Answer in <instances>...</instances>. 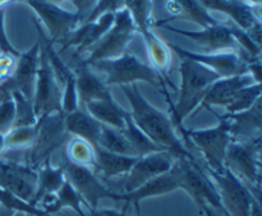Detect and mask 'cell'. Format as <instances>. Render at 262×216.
<instances>
[{
  "label": "cell",
  "mask_w": 262,
  "mask_h": 216,
  "mask_svg": "<svg viewBox=\"0 0 262 216\" xmlns=\"http://www.w3.org/2000/svg\"><path fill=\"white\" fill-rule=\"evenodd\" d=\"M250 216H261V205L258 200H255V201L252 202Z\"/></svg>",
  "instance_id": "cell-44"
},
{
  "label": "cell",
  "mask_w": 262,
  "mask_h": 216,
  "mask_svg": "<svg viewBox=\"0 0 262 216\" xmlns=\"http://www.w3.org/2000/svg\"><path fill=\"white\" fill-rule=\"evenodd\" d=\"M166 9L171 14V18L152 23L155 27L166 25L170 19H187L197 23L202 28L216 25L217 20L202 7L199 0H169Z\"/></svg>",
  "instance_id": "cell-24"
},
{
  "label": "cell",
  "mask_w": 262,
  "mask_h": 216,
  "mask_svg": "<svg viewBox=\"0 0 262 216\" xmlns=\"http://www.w3.org/2000/svg\"><path fill=\"white\" fill-rule=\"evenodd\" d=\"M178 189L179 174L177 164L174 161L170 170L165 171V173L152 178L151 181L146 182L145 184L138 187L135 191L129 192V193H120V192H118L115 201H124L127 205H135L136 210L140 212L141 201L146 199H151V197H159L164 196V195L173 193V192L178 191Z\"/></svg>",
  "instance_id": "cell-18"
},
{
  "label": "cell",
  "mask_w": 262,
  "mask_h": 216,
  "mask_svg": "<svg viewBox=\"0 0 262 216\" xmlns=\"http://www.w3.org/2000/svg\"><path fill=\"white\" fill-rule=\"evenodd\" d=\"M114 23V14L106 13L97 18L94 22L82 23L77 26L68 35V37L63 41V50L68 48H76L73 59L81 55L82 53L89 50L92 45L97 42Z\"/></svg>",
  "instance_id": "cell-19"
},
{
  "label": "cell",
  "mask_w": 262,
  "mask_h": 216,
  "mask_svg": "<svg viewBox=\"0 0 262 216\" xmlns=\"http://www.w3.org/2000/svg\"><path fill=\"white\" fill-rule=\"evenodd\" d=\"M176 164L179 174V189L187 192L201 210L209 207L225 216L214 183L196 159H176Z\"/></svg>",
  "instance_id": "cell-6"
},
{
  "label": "cell",
  "mask_w": 262,
  "mask_h": 216,
  "mask_svg": "<svg viewBox=\"0 0 262 216\" xmlns=\"http://www.w3.org/2000/svg\"><path fill=\"white\" fill-rule=\"evenodd\" d=\"M199 3L207 12L216 10L227 14L235 26L245 31L261 22V5H252L246 0H199Z\"/></svg>",
  "instance_id": "cell-20"
},
{
  "label": "cell",
  "mask_w": 262,
  "mask_h": 216,
  "mask_svg": "<svg viewBox=\"0 0 262 216\" xmlns=\"http://www.w3.org/2000/svg\"><path fill=\"white\" fill-rule=\"evenodd\" d=\"M37 184V170L18 161L0 158V188L30 204Z\"/></svg>",
  "instance_id": "cell-15"
},
{
  "label": "cell",
  "mask_w": 262,
  "mask_h": 216,
  "mask_svg": "<svg viewBox=\"0 0 262 216\" xmlns=\"http://www.w3.org/2000/svg\"><path fill=\"white\" fill-rule=\"evenodd\" d=\"M261 138L247 142L232 141L224 159L225 168L243 182L257 200L261 193Z\"/></svg>",
  "instance_id": "cell-4"
},
{
  "label": "cell",
  "mask_w": 262,
  "mask_h": 216,
  "mask_svg": "<svg viewBox=\"0 0 262 216\" xmlns=\"http://www.w3.org/2000/svg\"><path fill=\"white\" fill-rule=\"evenodd\" d=\"M205 170L214 183L225 216H250L252 202L257 199L253 197L247 186L227 168L222 171Z\"/></svg>",
  "instance_id": "cell-9"
},
{
  "label": "cell",
  "mask_w": 262,
  "mask_h": 216,
  "mask_svg": "<svg viewBox=\"0 0 262 216\" xmlns=\"http://www.w3.org/2000/svg\"><path fill=\"white\" fill-rule=\"evenodd\" d=\"M38 60H40V42H36L27 53L20 54L17 59V66L12 76L0 86V91L10 95L19 92L27 99H33L36 76H37Z\"/></svg>",
  "instance_id": "cell-16"
},
{
  "label": "cell",
  "mask_w": 262,
  "mask_h": 216,
  "mask_svg": "<svg viewBox=\"0 0 262 216\" xmlns=\"http://www.w3.org/2000/svg\"><path fill=\"white\" fill-rule=\"evenodd\" d=\"M202 211H204L205 214H206V216H212L211 209H209V207H204V209H202Z\"/></svg>",
  "instance_id": "cell-48"
},
{
  "label": "cell",
  "mask_w": 262,
  "mask_h": 216,
  "mask_svg": "<svg viewBox=\"0 0 262 216\" xmlns=\"http://www.w3.org/2000/svg\"><path fill=\"white\" fill-rule=\"evenodd\" d=\"M258 83L250 73L237 74V76L222 77L216 79L207 90L200 107L211 109V106H227L230 104L235 95L245 87Z\"/></svg>",
  "instance_id": "cell-21"
},
{
  "label": "cell",
  "mask_w": 262,
  "mask_h": 216,
  "mask_svg": "<svg viewBox=\"0 0 262 216\" xmlns=\"http://www.w3.org/2000/svg\"><path fill=\"white\" fill-rule=\"evenodd\" d=\"M136 31L137 28H136L132 17L129 15L128 10L123 8L114 14V23L110 30L87 50L89 56L79 61L90 66L95 61L120 56L122 54H124L125 48L132 40Z\"/></svg>",
  "instance_id": "cell-8"
},
{
  "label": "cell",
  "mask_w": 262,
  "mask_h": 216,
  "mask_svg": "<svg viewBox=\"0 0 262 216\" xmlns=\"http://www.w3.org/2000/svg\"><path fill=\"white\" fill-rule=\"evenodd\" d=\"M30 216H32V215H30Z\"/></svg>",
  "instance_id": "cell-51"
},
{
  "label": "cell",
  "mask_w": 262,
  "mask_h": 216,
  "mask_svg": "<svg viewBox=\"0 0 262 216\" xmlns=\"http://www.w3.org/2000/svg\"><path fill=\"white\" fill-rule=\"evenodd\" d=\"M37 136V125H20L13 127L4 136L5 150L13 153H23L32 147Z\"/></svg>",
  "instance_id": "cell-33"
},
{
  "label": "cell",
  "mask_w": 262,
  "mask_h": 216,
  "mask_svg": "<svg viewBox=\"0 0 262 216\" xmlns=\"http://www.w3.org/2000/svg\"><path fill=\"white\" fill-rule=\"evenodd\" d=\"M96 146L106 151H110V153L136 158L135 153L132 150V146L129 145L122 129H117V128L109 127V125L102 124Z\"/></svg>",
  "instance_id": "cell-31"
},
{
  "label": "cell",
  "mask_w": 262,
  "mask_h": 216,
  "mask_svg": "<svg viewBox=\"0 0 262 216\" xmlns=\"http://www.w3.org/2000/svg\"><path fill=\"white\" fill-rule=\"evenodd\" d=\"M261 99V83H253L251 86L241 90L229 105L225 106L227 114H235V113L245 112L252 107L256 101Z\"/></svg>",
  "instance_id": "cell-35"
},
{
  "label": "cell",
  "mask_w": 262,
  "mask_h": 216,
  "mask_svg": "<svg viewBox=\"0 0 262 216\" xmlns=\"http://www.w3.org/2000/svg\"><path fill=\"white\" fill-rule=\"evenodd\" d=\"M5 150V141H4V135H0V156L3 155Z\"/></svg>",
  "instance_id": "cell-45"
},
{
  "label": "cell",
  "mask_w": 262,
  "mask_h": 216,
  "mask_svg": "<svg viewBox=\"0 0 262 216\" xmlns=\"http://www.w3.org/2000/svg\"><path fill=\"white\" fill-rule=\"evenodd\" d=\"M146 48H147L148 58H150L152 68L160 74L161 77L168 78L169 69L171 66V53L168 44L164 42L161 38H159L152 31L143 36Z\"/></svg>",
  "instance_id": "cell-29"
},
{
  "label": "cell",
  "mask_w": 262,
  "mask_h": 216,
  "mask_svg": "<svg viewBox=\"0 0 262 216\" xmlns=\"http://www.w3.org/2000/svg\"><path fill=\"white\" fill-rule=\"evenodd\" d=\"M15 122V104L12 95H7L0 101V135H7Z\"/></svg>",
  "instance_id": "cell-38"
},
{
  "label": "cell",
  "mask_w": 262,
  "mask_h": 216,
  "mask_svg": "<svg viewBox=\"0 0 262 216\" xmlns=\"http://www.w3.org/2000/svg\"><path fill=\"white\" fill-rule=\"evenodd\" d=\"M72 4L76 8V14L79 19V25L84 22L89 14L91 13V10L94 9L95 4H96L97 0H71Z\"/></svg>",
  "instance_id": "cell-42"
},
{
  "label": "cell",
  "mask_w": 262,
  "mask_h": 216,
  "mask_svg": "<svg viewBox=\"0 0 262 216\" xmlns=\"http://www.w3.org/2000/svg\"><path fill=\"white\" fill-rule=\"evenodd\" d=\"M74 74L77 82L78 107H84L89 102L96 100H114L110 87L106 86L104 79L100 78L89 66L78 61Z\"/></svg>",
  "instance_id": "cell-22"
},
{
  "label": "cell",
  "mask_w": 262,
  "mask_h": 216,
  "mask_svg": "<svg viewBox=\"0 0 262 216\" xmlns=\"http://www.w3.org/2000/svg\"><path fill=\"white\" fill-rule=\"evenodd\" d=\"M137 159L138 158L110 153L99 146H95L94 171L106 179L124 177L130 170Z\"/></svg>",
  "instance_id": "cell-26"
},
{
  "label": "cell",
  "mask_w": 262,
  "mask_h": 216,
  "mask_svg": "<svg viewBox=\"0 0 262 216\" xmlns=\"http://www.w3.org/2000/svg\"><path fill=\"white\" fill-rule=\"evenodd\" d=\"M82 109L86 110L92 118L99 123L109 127L123 129L125 125V119L129 115V112L123 109L114 100H96L91 101Z\"/></svg>",
  "instance_id": "cell-27"
},
{
  "label": "cell",
  "mask_w": 262,
  "mask_h": 216,
  "mask_svg": "<svg viewBox=\"0 0 262 216\" xmlns=\"http://www.w3.org/2000/svg\"><path fill=\"white\" fill-rule=\"evenodd\" d=\"M66 179L83 200L86 207L97 209L101 200H117L118 192L105 186L92 169L74 165L64 160L63 165Z\"/></svg>",
  "instance_id": "cell-11"
},
{
  "label": "cell",
  "mask_w": 262,
  "mask_h": 216,
  "mask_svg": "<svg viewBox=\"0 0 262 216\" xmlns=\"http://www.w3.org/2000/svg\"><path fill=\"white\" fill-rule=\"evenodd\" d=\"M179 74L181 94L178 102L171 106L170 119L174 125L182 128V122L200 109L209 87L222 77L212 69L189 59H182Z\"/></svg>",
  "instance_id": "cell-2"
},
{
  "label": "cell",
  "mask_w": 262,
  "mask_h": 216,
  "mask_svg": "<svg viewBox=\"0 0 262 216\" xmlns=\"http://www.w3.org/2000/svg\"><path fill=\"white\" fill-rule=\"evenodd\" d=\"M176 159V156L168 151H158L138 158L130 170L123 178V192L120 193H129L146 182L170 170Z\"/></svg>",
  "instance_id": "cell-14"
},
{
  "label": "cell",
  "mask_w": 262,
  "mask_h": 216,
  "mask_svg": "<svg viewBox=\"0 0 262 216\" xmlns=\"http://www.w3.org/2000/svg\"><path fill=\"white\" fill-rule=\"evenodd\" d=\"M12 212H8V214H3V212H0V216H9Z\"/></svg>",
  "instance_id": "cell-50"
},
{
  "label": "cell",
  "mask_w": 262,
  "mask_h": 216,
  "mask_svg": "<svg viewBox=\"0 0 262 216\" xmlns=\"http://www.w3.org/2000/svg\"><path fill=\"white\" fill-rule=\"evenodd\" d=\"M214 114L219 120L215 127L206 128V129H186L182 127L179 129L187 140H192V142L202 154L206 163L205 169L222 171L225 168V154L228 146L232 142V136H230L229 120L224 115H219L216 113Z\"/></svg>",
  "instance_id": "cell-5"
},
{
  "label": "cell",
  "mask_w": 262,
  "mask_h": 216,
  "mask_svg": "<svg viewBox=\"0 0 262 216\" xmlns=\"http://www.w3.org/2000/svg\"><path fill=\"white\" fill-rule=\"evenodd\" d=\"M12 97L15 104V122L14 127L20 125H35L37 123L35 110H33V100L27 99L19 92H12Z\"/></svg>",
  "instance_id": "cell-36"
},
{
  "label": "cell",
  "mask_w": 262,
  "mask_h": 216,
  "mask_svg": "<svg viewBox=\"0 0 262 216\" xmlns=\"http://www.w3.org/2000/svg\"><path fill=\"white\" fill-rule=\"evenodd\" d=\"M61 91L60 84L56 81L51 67L49 64L45 50L40 45V60H38L37 76H36L35 92H33V110L36 118L49 117L61 112Z\"/></svg>",
  "instance_id": "cell-10"
},
{
  "label": "cell",
  "mask_w": 262,
  "mask_h": 216,
  "mask_svg": "<svg viewBox=\"0 0 262 216\" xmlns=\"http://www.w3.org/2000/svg\"><path fill=\"white\" fill-rule=\"evenodd\" d=\"M84 216H128L124 211H118L114 209H90L84 206Z\"/></svg>",
  "instance_id": "cell-43"
},
{
  "label": "cell",
  "mask_w": 262,
  "mask_h": 216,
  "mask_svg": "<svg viewBox=\"0 0 262 216\" xmlns=\"http://www.w3.org/2000/svg\"><path fill=\"white\" fill-rule=\"evenodd\" d=\"M7 95H8V94H4V92H3V91H0V101H2V100L4 99V97L7 96Z\"/></svg>",
  "instance_id": "cell-49"
},
{
  "label": "cell",
  "mask_w": 262,
  "mask_h": 216,
  "mask_svg": "<svg viewBox=\"0 0 262 216\" xmlns=\"http://www.w3.org/2000/svg\"><path fill=\"white\" fill-rule=\"evenodd\" d=\"M160 27L194 41L200 46H202L205 50H207V53H219V51L222 53V50L237 51L239 49L234 37H233L230 23L224 25V23L217 22L216 25L205 27L201 31L181 30V28L173 27L170 25H163Z\"/></svg>",
  "instance_id": "cell-17"
},
{
  "label": "cell",
  "mask_w": 262,
  "mask_h": 216,
  "mask_svg": "<svg viewBox=\"0 0 262 216\" xmlns=\"http://www.w3.org/2000/svg\"><path fill=\"white\" fill-rule=\"evenodd\" d=\"M37 125V136L32 147L23 151L25 161L30 168L37 170L43 163L51 159L55 151L60 148L68 141V133L64 128V114L56 113L49 117L41 118L36 123Z\"/></svg>",
  "instance_id": "cell-7"
},
{
  "label": "cell",
  "mask_w": 262,
  "mask_h": 216,
  "mask_svg": "<svg viewBox=\"0 0 262 216\" xmlns=\"http://www.w3.org/2000/svg\"><path fill=\"white\" fill-rule=\"evenodd\" d=\"M124 133L125 138L128 140L129 145L132 146V150L135 153L136 158H142V156L148 155V154L158 153V151H163L160 147L155 145L140 128L133 123L130 114L125 119V125L122 129Z\"/></svg>",
  "instance_id": "cell-32"
},
{
  "label": "cell",
  "mask_w": 262,
  "mask_h": 216,
  "mask_svg": "<svg viewBox=\"0 0 262 216\" xmlns=\"http://www.w3.org/2000/svg\"><path fill=\"white\" fill-rule=\"evenodd\" d=\"M56 196H58V202L59 207L61 209H71L72 211L76 212L77 216H84V202L81 199L78 193H77L76 189L71 186L68 181L66 179L63 186L60 187L58 192H56Z\"/></svg>",
  "instance_id": "cell-37"
},
{
  "label": "cell",
  "mask_w": 262,
  "mask_h": 216,
  "mask_svg": "<svg viewBox=\"0 0 262 216\" xmlns=\"http://www.w3.org/2000/svg\"><path fill=\"white\" fill-rule=\"evenodd\" d=\"M9 216H30L28 214H26V212H20V211H15V212H12Z\"/></svg>",
  "instance_id": "cell-47"
},
{
  "label": "cell",
  "mask_w": 262,
  "mask_h": 216,
  "mask_svg": "<svg viewBox=\"0 0 262 216\" xmlns=\"http://www.w3.org/2000/svg\"><path fill=\"white\" fill-rule=\"evenodd\" d=\"M17 56L0 53V86L12 76L17 66Z\"/></svg>",
  "instance_id": "cell-41"
},
{
  "label": "cell",
  "mask_w": 262,
  "mask_h": 216,
  "mask_svg": "<svg viewBox=\"0 0 262 216\" xmlns=\"http://www.w3.org/2000/svg\"><path fill=\"white\" fill-rule=\"evenodd\" d=\"M124 8L132 17L136 28L140 31L142 37L147 35L152 27V0H124Z\"/></svg>",
  "instance_id": "cell-34"
},
{
  "label": "cell",
  "mask_w": 262,
  "mask_h": 216,
  "mask_svg": "<svg viewBox=\"0 0 262 216\" xmlns=\"http://www.w3.org/2000/svg\"><path fill=\"white\" fill-rule=\"evenodd\" d=\"M64 182H66V174H64L63 166L51 165L50 160L43 163L37 169V184H36L35 196L30 202L31 206L36 207L38 201L46 195L56 193Z\"/></svg>",
  "instance_id": "cell-28"
},
{
  "label": "cell",
  "mask_w": 262,
  "mask_h": 216,
  "mask_svg": "<svg viewBox=\"0 0 262 216\" xmlns=\"http://www.w3.org/2000/svg\"><path fill=\"white\" fill-rule=\"evenodd\" d=\"M66 160L78 166H84L94 170L95 166V146L82 140L79 137L72 136L66 142Z\"/></svg>",
  "instance_id": "cell-30"
},
{
  "label": "cell",
  "mask_w": 262,
  "mask_h": 216,
  "mask_svg": "<svg viewBox=\"0 0 262 216\" xmlns=\"http://www.w3.org/2000/svg\"><path fill=\"white\" fill-rule=\"evenodd\" d=\"M120 89L130 104V118L140 131H142L158 147L168 151L177 159H194L177 135L170 117L148 102L141 94L137 84L120 86Z\"/></svg>",
  "instance_id": "cell-1"
},
{
  "label": "cell",
  "mask_w": 262,
  "mask_h": 216,
  "mask_svg": "<svg viewBox=\"0 0 262 216\" xmlns=\"http://www.w3.org/2000/svg\"><path fill=\"white\" fill-rule=\"evenodd\" d=\"M101 123L92 118L82 107H77L73 112L64 114V128L69 136L86 140L91 145L96 146L97 138L101 132Z\"/></svg>",
  "instance_id": "cell-25"
},
{
  "label": "cell",
  "mask_w": 262,
  "mask_h": 216,
  "mask_svg": "<svg viewBox=\"0 0 262 216\" xmlns=\"http://www.w3.org/2000/svg\"><path fill=\"white\" fill-rule=\"evenodd\" d=\"M229 120L232 141L247 142L261 137L262 131V104L261 99L252 107L235 114H225Z\"/></svg>",
  "instance_id": "cell-23"
},
{
  "label": "cell",
  "mask_w": 262,
  "mask_h": 216,
  "mask_svg": "<svg viewBox=\"0 0 262 216\" xmlns=\"http://www.w3.org/2000/svg\"><path fill=\"white\" fill-rule=\"evenodd\" d=\"M89 67L104 74V82L109 87L137 84L138 82H146L158 89L163 86L160 74L132 54L124 53L117 58L95 61Z\"/></svg>",
  "instance_id": "cell-3"
},
{
  "label": "cell",
  "mask_w": 262,
  "mask_h": 216,
  "mask_svg": "<svg viewBox=\"0 0 262 216\" xmlns=\"http://www.w3.org/2000/svg\"><path fill=\"white\" fill-rule=\"evenodd\" d=\"M48 2L54 3V4L60 5V7H61V4H63V3H66V2H71V0H48Z\"/></svg>",
  "instance_id": "cell-46"
},
{
  "label": "cell",
  "mask_w": 262,
  "mask_h": 216,
  "mask_svg": "<svg viewBox=\"0 0 262 216\" xmlns=\"http://www.w3.org/2000/svg\"><path fill=\"white\" fill-rule=\"evenodd\" d=\"M123 8H124V0H97L94 9L91 10V13H90L89 17L84 19L83 23L94 22L97 18L101 17L102 14H106V13H113V14H115V13L119 12Z\"/></svg>",
  "instance_id": "cell-39"
},
{
  "label": "cell",
  "mask_w": 262,
  "mask_h": 216,
  "mask_svg": "<svg viewBox=\"0 0 262 216\" xmlns=\"http://www.w3.org/2000/svg\"><path fill=\"white\" fill-rule=\"evenodd\" d=\"M13 2H23L30 5L36 14L40 17L49 32V37L53 41L63 42L69 33L79 26V19L76 13L68 12L60 5H56L48 0H10Z\"/></svg>",
  "instance_id": "cell-13"
},
{
  "label": "cell",
  "mask_w": 262,
  "mask_h": 216,
  "mask_svg": "<svg viewBox=\"0 0 262 216\" xmlns=\"http://www.w3.org/2000/svg\"><path fill=\"white\" fill-rule=\"evenodd\" d=\"M169 49L173 50L181 59H189L212 69L220 77H230L237 74L248 73V59L241 55L238 51H223V53H194L181 48L174 44H168Z\"/></svg>",
  "instance_id": "cell-12"
},
{
  "label": "cell",
  "mask_w": 262,
  "mask_h": 216,
  "mask_svg": "<svg viewBox=\"0 0 262 216\" xmlns=\"http://www.w3.org/2000/svg\"><path fill=\"white\" fill-rule=\"evenodd\" d=\"M5 7L0 8V53L4 54H10V55H14L17 58H19L20 53L14 49V46L10 44L9 38H8L7 32H5Z\"/></svg>",
  "instance_id": "cell-40"
}]
</instances>
